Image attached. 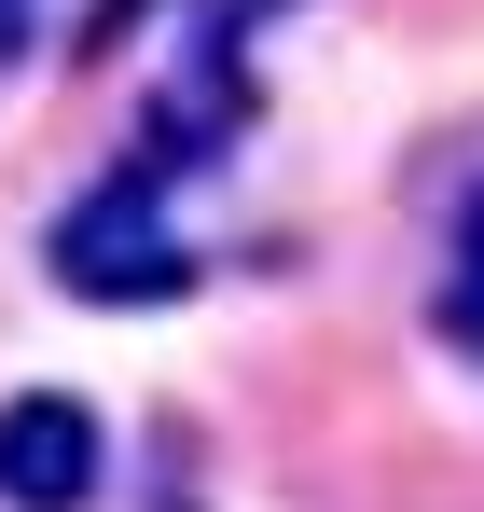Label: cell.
<instances>
[{
  "mask_svg": "<svg viewBox=\"0 0 484 512\" xmlns=\"http://www.w3.org/2000/svg\"><path fill=\"white\" fill-rule=\"evenodd\" d=\"M166 180H180L166 139H139L125 167L83 180V208L56 222V291H83V305H166V291H194V250L166 236Z\"/></svg>",
  "mask_w": 484,
  "mask_h": 512,
  "instance_id": "6da1fadb",
  "label": "cell"
},
{
  "mask_svg": "<svg viewBox=\"0 0 484 512\" xmlns=\"http://www.w3.org/2000/svg\"><path fill=\"white\" fill-rule=\"evenodd\" d=\"M111 499V429L83 388H14L0 402V512H97Z\"/></svg>",
  "mask_w": 484,
  "mask_h": 512,
  "instance_id": "7a4b0ae2",
  "label": "cell"
},
{
  "mask_svg": "<svg viewBox=\"0 0 484 512\" xmlns=\"http://www.w3.org/2000/svg\"><path fill=\"white\" fill-rule=\"evenodd\" d=\"M429 319H443V346H457V360H484V194L457 208V250H443V291H429Z\"/></svg>",
  "mask_w": 484,
  "mask_h": 512,
  "instance_id": "3957f363",
  "label": "cell"
},
{
  "mask_svg": "<svg viewBox=\"0 0 484 512\" xmlns=\"http://www.w3.org/2000/svg\"><path fill=\"white\" fill-rule=\"evenodd\" d=\"M14 42H28V0H0V56H14Z\"/></svg>",
  "mask_w": 484,
  "mask_h": 512,
  "instance_id": "277c9868",
  "label": "cell"
}]
</instances>
